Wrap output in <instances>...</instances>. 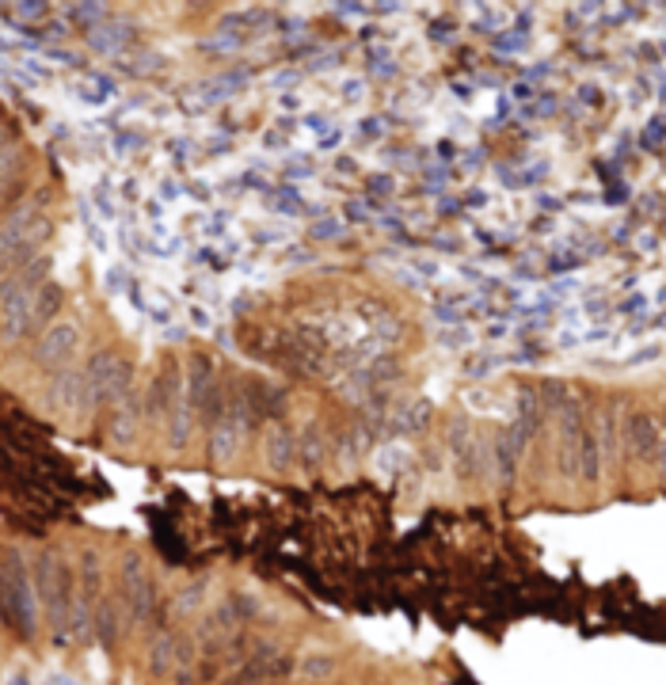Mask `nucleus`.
<instances>
[{
	"label": "nucleus",
	"instance_id": "1",
	"mask_svg": "<svg viewBox=\"0 0 666 685\" xmlns=\"http://www.w3.org/2000/svg\"><path fill=\"white\" fill-rule=\"evenodd\" d=\"M39 614L31 560L20 545H4L0 548V625L20 639H31L39 628Z\"/></svg>",
	"mask_w": 666,
	"mask_h": 685
},
{
	"label": "nucleus",
	"instance_id": "2",
	"mask_svg": "<svg viewBox=\"0 0 666 685\" xmlns=\"http://www.w3.org/2000/svg\"><path fill=\"white\" fill-rule=\"evenodd\" d=\"M31 575H35V594H39V609L47 628L53 633V639H69L72 594H77V571H72V564L58 548H42L31 564Z\"/></svg>",
	"mask_w": 666,
	"mask_h": 685
},
{
	"label": "nucleus",
	"instance_id": "3",
	"mask_svg": "<svg viewBox=\"0 0 666 685\" xmlns=\"http://www.w3.org/2000/svg\"><path fill=\"white\" fill-rule=\"evenodd\" d=\"M85 385H88V415H96V411L115 408L118 400L130 392L134 370H130V362H123L118 354L99 351L92 354V362L85 365Z\"/></svg>",
	"mask_w": 666,
	"mask_h": 685
},
{
	"label": "nucleus",
	"instance_id": "4",
	"mask_svg": "<svg viewBox=\"0 0 666 685\" xmlns=\"http://www.w3.org/2000/svg\"><path fill=\"white\" fill-rule=\"evenodd\" d=\"M198 663V639L179 628H160L157 639L149 647V671L153 678L190 685V671Z\"/></svg>",
	"mask_w": 666,
	"mask_h": 685
},
{
	"label": "nucleus",
	"instance_id": "5",
	"mask_svg": "<svg viewBox=\"0 0 666 685\" xmlns=\"http://www.w3.org/2000/svg\"><path fill=\"white\" fill-rule=\"evenodd\" d=\"M104 598V560L99 552H85L77 568V594H72V625L69 639L85 644L88 636H96V609Z\"/></svg>",
	"mask_w": 666,
	"mask_h": 685
},
{
	"label": "nucleus",
	"instance_id": "6",
	"mask_svg": "<svg viewBox=\"0 0 666 685\" xmlns=\"http://www.w3.org/2000/svg\"><path fill=\"white\" fill-rule=\"evenodd\" d=\"M153 594H157V587H153V575L145 568V556L126 552L123 560H118V598H123L126 633L145 625V617H149V609H153Z\"/></svg>",
	"mask_w": 666,
	"mask_h": 685
},
{
	"label": "nucleus",
	"instance_id": "7",
	"mask_svg": "<svg viewBox=\"0 0 666 685\" xmlns=\"http://www.w3.org/2000/svg\"><path fill=\"white\" fill-rule=\"evenodd\" d=\"M244 419H248V397L229 392L209 423V461L214 464H229L233 453L244 446Z\"/></svg>",
	"mask_w": 666,
	"mask_h": 685
},
{
	"label": "nucleus",
	"instance_id": "8",
	"mask_svg": "<svg viewBox=\"0 0 666 685\" xmlns=\"http://www.w3.org/2000/svg\"><path fill=\"white\" fill-rule=\"evenodd\" d=\"M80 343H85L80 324H72V320H53L47 332L39 335V343H35V365H39L47 378H53V373H61V370H72L80 354Z\"/></svg>",
	"mask_w": 666,
	"mask_h": 685
},
{
	"label": "nucleus",
	"instance_id": "9",
	"mask_svg": "<svg viewBox=\"0 0 666 685\" xmlns=\"http://www.w3.org/2000/svg\"><path fill=\"white\" fill-rule=\"evenodd\" d=\"M47 400L53 411H61V415L69 419H80L88 415V385H85V370H61L50 378V389H47Z\"/></svg>",
	"mask_w": 666,
	"mask_h": 685
},
{
	"label": "nucleus",
	"instance_id": "10",
	"mask_svg": "<svg viewBox=\"0 0 666 685\" xmlns=\"http://www.w3.org/2000/svg\"><path fill=\"white\" fill-rule=\"evenodd\" d=\"M145 392L138 385H130L123 400L115 404V415H111V427H107V434H111L115 446H130L134 438H138L141 423H145V408H141Z\"/></svg>",
	"mask_w": 666,
	"mask_h": 685
},
{
	"label": "nucleus",
	"instance_id": "11",
	"mask_svg": "<svg viewBox=\"0 0 666 685\" xmlns=\"http://www.w3.org/2000/svg\"><path fill=\"white\" fill-rule=\"evenodd\" d=\"M263 446H267V453H263V457H267V464L275 472H286L290 464H294V438H290V431L282 423L271 427L267 442H263Z\"/></svg>",
	"mask_w": 666,
	"mask_h": 685
},
{
	"label": "nucleus",
	"instance_id": "12",
	"mask_svg": "<svg viewBox=\"0 0 666 685\" xmlns=\"http://www.w3.org/2000/svg\"><path fill=\"white\" fill-rule=\"evenodd\" d=\"M61 286H53V282H47V286L35 294V309H31V332H47V327L53 324V313L61 309Z\"/></svg>",
	"mask_w": 666,
	"mask_h": 685
},
{
	"label": "nucleus",
	"instance_id": "13",
	"mask_svg": "<svg viewBox=\"0 0 666 685\" xmlns=\"http://www.w3.org/2000/svg\"><path fill=\"white\" fill-rule=\"evenodd\" d=\"M343 228H346V225L340 222V217L324 214V217H316L308 233H313V241H335V236H343Z\"/></svg>",
	"mask_w": 666,
	"mask_h": 685
},
{
	"label": "nucleus",
	"instance_id": "14",
	"mask_svg": "<svg viewBox=\"0 0 666 685\" xmlns=\"http://www.w3.org/2000/svg\"><path fill=\"white\" fill-rule=\"evenodd\" d=\"M271 203H275V214H301V206H305V198H301L294 187H278Z\"/></svg>",
	"mask_w": 666,
	"mask_h": 685
},
{
	"label": "nucleus",
	"instance_id": "15",
	"mask_svg": "<svg viewBox=\"0 0 666 685\" xmlns=\"http://www.w3.org/2000/svg\"><path fill=\"white\" fill-rule=\"evenodd\" d=\"M20 160H23V153L16 149V145H0V183L12 176L16 168H20Z\"/></svg>",
	"mask_w": 666,
	"mask_h": 685
},
{
	"label": "nucleus",
	"instance_id": "16",
	"mask_svg": "<svg viewBox=\"0 0 666 685\" xmlns=\"http://www.w3.org/2000/svg\"><path fill=\"white\" fill-rule=\"evenodd\" d=\"M301 674H308V678H324V674H332V663L324 659V655H308V659L297 663Z\"/></svg>",
	"mask_w": 666,
	"mask_h": 685
}]
</instances>
